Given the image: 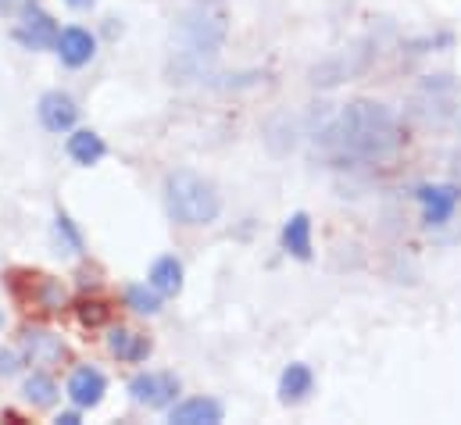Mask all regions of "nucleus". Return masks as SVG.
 <instances>
[{
	"mask_svg": "<svg viewBox=\"0 0 461 425\" xmlns=\"http://www.w3.org/2000/svg\"><path fill=\"white\" fill-rule=\"evenodd\" d=\"M415 197H419L422 214H426V222H429V225H444V222L455 214V208H458L461 186H455V183H440V186H419V190H415Z\"/></svg>",
	"mask_w": 461,
	"mask_h": 425,
	"instance_id": "obj_6",
	"label": "nucleus"
},
{
	"mask_svg": "<svg viewBox=\"0 0 461 425\" xmlns=\"http://www.w3.org/2000/svg\"><path fill=\"white\" fill-rule=\"evenodd\" d=\"M150 286L158 294H179L183 290V265L176 258H158L150 268Z\"/></svg>",
	"mask_w": 461,
	"mask_h": 425,
	"instance_id": "obj_17",
	"label": "nucleus"
},
{
	"mask_svg": "<svg viewBox=\"0 0 461 425\" xmlns=\"http://www.w3.org/2000/svg\"><path fill=\"white\" fill-rule=\"evenodd\" d=\"M54 236H58V243H65L68 254H79V250H83V240H79L76 225H72L65 214H58V222H54Z\"/></svg>",
	"mask_w": 461,
	"mask_h": 425,
	"instance_id": "obj_22",
	"label": "nucleus"
},
{
	"mask_svg": "<svg viewBox=\"0 0 461 425\" xmlns=\"http://www.w3.org/2000/svg\"><path fill=\"white\" fill-rule=\"evenodd\" d=\"M312 136L319 154L333 165H375L393 158L404 143L397 114L379 101H350L337 114H322Z\"/></svg>",
	"mask_w": 461,
	"mask_h": 425,
	"instance_id": "obj_1",
	"label": "nucleus"
},
{
	"mask_svg": "<svg viewBox=\"0 0 461 425\" xmlns=\"http://www.w3.org/2000/svg\"><path fill=\"white\" fill-rule=\"evenodd\" d=\"M451 172H455V186H461V150L455 154V165H451Z\"/></svg>",
	"mask_w": 461,
	"mask_h": 425,
	"instance_id": "obj_25",
	"label": "nucleus"
},
{
	"mask_svg": "<svg viewBox=\"0 0 461 425\" xmlns=\"http://www.w3.org/2000/svg\"><path fill=\"white\" fill-rule=\"evenodd\" d=\"M18 368H22L18 354H14V350H0V379H11V375H18Z\"/></svg>",
	"mask_w": 461,
	"mask_h": 425,
	"instance_id": "obj_23",
	"label": "nucleus"
},
{
	"mask_svg": "<svg viewBox=\"0 0 461 425\" xmlns=\"http://www.w3.org/2000/svg\"><path fill=\"white\" fill-rule=\"evenodd\" d=\"M361 68H365V58H361L357 50H340V54H333V58H326L322 65L312 68V83H315V86H337V83L350 79V76L361 72Z\"/></svg>",
	"mask_w": 461,
	"mask_h": 425,
	"instance_id": "obj_8",
	"label": "nucleus"
},
{
	"mask_svg": "<svg viewBox=\"0 0 461 425\" xmlns=\"http://www.w3.org/2000/svg\"><path fill=\"white\" fill-rule=\"evenodd\" d=\"M94 50H97V40H94L86 29L72 25V29H61V32H58V54H61L65 65H72V68L86 65V61L94 58Z\"/></svg>",
	"mask_w": 461,
	"mask_h": 425,
	"instance_id": "obj_11",
	"label": "nucleus"
},
{
	"mask_svg": "<svg viewBox=\"0 0 461 425\" xmlns=\"http://www.w3.org/2000/svg\"><path fill=\"white\" fill-rule=\"evenodd\" d=\"M108 350L115 354L118 361L136 365V361H143V357L150 354V339L140 336V332H132V329H112V336H108Z\"/></svg>",
	"mask_w": 461,
	"mask_h": 425,
	"instance_id": "obj_14",
	"label": "nucleus"
},
{
	"mask_svg": "<svg viewBox=\"0 0 461 425\" xmlns=\"http://www.w3.org/2000/svg\"><path fill=\"white\" fill-rule=\"evenodd\" d=\"M36 114H40V122H43L50 132H68V129L76 125V118H79V107H76V101H72L68 94L50 90V94L40 97Z\"/></svg>",
	"mask_w": 461,
	"mask_h": 425,
	"instance_id": "obj_7",
	"label": "nucleus"
},
{
	"mask_svg": "<svg viewBox=\"0 0 461 425\" xmlns=\"http://www.w3.org/2000/svg\"><path fill=\"white\" fill-rule=\"evenodd\" d=\"M179 393V379L172 372H140L129 383V397L143 408H168Z\"/></svg>",
	"mask_w": 461,
	"mask_h": 425,
	"instance_id": "obj_4",
	"label": "nucleus"
},
{
	"mask_svg": "<svg viewBox=\"0 0 461 425\" xmlns=\"http://www.w3.org/2000/svg\"><path fill=\"white\" fill-rule=\"evenodd\" d=\"M76 315H79L83 325L97 329V325H104V321L112 319V308H108L104 301H79V304H76Z\"/></svg>",
	"mask_w": 461,
	"mask_h": 425,
	"instance_id": "obj_21",
	"label": "nucleus"
},
{
	"mask_svg": "<svg viewBox=\"0 0 461 425\" xmlns=\"http://www.w3.org/2000/svg\"><path fill=\"white\" fill-rule=\"evenodd\" d=\"M104 390H108V383L97 368H76L68 379V397L76 408H97L104 401Z\"/></svg>",
	"mask_w": 461,
	"mask_h": 425,
	"instance_id": "obj_10",
	"label": "nucleus"
},
{
	"mask_svg": "<svg viewBox=\"0 0 461 425\" xmlns=\"http://www.w3.org/2000/svg\"><path fill=\"white\" fill-rule=\"evenodd\" d=\"M0 321H4V319H0Z\"/></svg>",
	"mask_w": 461,
	"mask_h": 425,
	"instance_id": "obj_27",
	"label": "nucleus"
},
{
	"mask_svg": "<svg viewBox=\"0 0 461 425\" xmlns=\"http://www.w3.org/2000/svg\"><path fill=\"white\" fill-rule=\"evenodd\" d=\"M283 247H286L294 258H301V261L312 258V218L304 212L286 218V225H283Z\"/></svg>",
	"mask_w": 461,
	"mask_h": 425,
	"instance_id": "obj_13",
	"label": "nucleus"
},
{
	"mask_svg": "<svg viewBox=\"0 0 461 425\" xmlns=\"http://www.w3.org/2000/svg\"><path fill=\"white\" fill-rule=\"evenodd\" d=\"M22 350H25V357L32 365H58L68 354L65 343L54 332H47V329H25L22 332Z\"/></svg>",
	"mask_w": 461,
	"mask_h": 425,
	"instance_id": "obj_9",
	"label": "nucleus"
},
{
	"mask_svg": "<svg viewBox=\"0 0 461 425\" xmlns=\"http://www.w3.org/2000/svg\"><path fill=\"white\" fill-rule=\"evenodd\" d=\"M68 158L76 165H97L104 158V140L90 129H79V132L68 136Z\"/></svg>",
	"mask_w": 461,
	"mask_h": 425,
	"instance_id": "obj_15",
	"label": "nucleus"
},
{
	"mask_svg": "<svg viewBox=\"0 0 461 425\" xmlns=\"http://www.w3.org/2000/svg\"><path fill=\"white\" fill-rule=\"evenodd\" d=\"M226 4L222 0H194L179 25H176V40H172V76L186 79H201L212 61L219 58L222 43H226Z\"/></svg>",
	"mask_w": 461,
	"mask_h": 425,
	"instance_id": "obj_2",
	"label": "nucleus"
},
{
	"mask_svg": "<svg viewBox=\"0 0 461 425\" xmlns=\"http://www.w3.org/2000/svg\"><path fill=\"white\" fill-rule=\"evenodd\" d=\"M14 40L29 50H47V47H58V25L47 11L40 7H25L22 11V22L14 29Z\"/></svg>",
	"mask_w": 461,
	"mask_h": 425,
	"instance_id": "obj_5",
	"label": "nucleus"
},
{
	"mask_svg": "<svg viewBox=\"0 0 461 425\" xmlns=\"http://www.w3.org/2000/svg\"><path fill=\"white\" fill-rule=\"evenodd\" d=\"M312 368L308 365H290L286 372H283V379H279V397H283V404H297V401H304L308 393H312Z\"/></svg>",
	"mask_w": 461,
	"mask_h": 425,
	"instance_id": "obj_16",
	"label": "nucleus"
},
{
	"mask_svg": "<svg viewBox=\"0 0 461 425\" xmlns=\"http://www.w3.org/2000/svg\"><path fill=\"white\" fill-rule=\"evenodd\" d=\"M68 7H76V11H86V7H94V0H65Z\"/></svg>",
	"mask_w": 461,
	"mask_h": 425,
	"instance_id": "obj_26",
	"label": "nucleus"
},
{
	"mask_svg": "<svg viewBox=\"0 0 461 425\" xmlns=\"http://www.w3.org/2000/svg\"><path fill=\"white\" fill-rule=\"evenodd\" d=\"M54 422L58 425H79V411H61Z\"/></svg>",
	"mask_w": 461,
	"mask_h": 425,
	"instance_id": "obj_24",
	"label": "nucleus"
},
{
	"mask_svg": "<svg viewBox=\"0 0 461 425\" xmlns=\"http://www.w3.org/2000/svg\"><path fill=\"white\" fill-rule=\"evenodd\" d=\"M176 425H219L222 422V404L212 401V397H190L183 404L172 408V419Z\"/></svg>",
	"mask_w": 461,
	"mask_h": 425,
	"instance_id": "obj_12",
	"label": "nucleus"
},
{
	"mask_svg": "<svg viewBox=\"0 0 461 425\" xmlns=\"http://www.w3.org/2000/svg\"><path fill=\"white\" fill-rule=\"evenodd\" d=\"M25 401L32 404V408H50L54 401H58V386H54V379L50 375H43V372H32L29 379H25Z\"/></svg>",
	"mask_w": 461,
	"mask_h": 425,
	"instance_id": "obj_19",
	"label": "nucleus"
},
{
	"mask_svg": "<svg viewBox=\"0 0 461 425\" xmlns=\"http://www.w3.org/2000/svg\"><path fill=\"white\" fill-rule=\"evenodd\" d=\"M125 304L140 315H158L161 312V294L154 286H129L125 290Z\"/></svg>",
	"mask_w": 461,
	"mask_h": 425,
	"instance_id": "obj_20",
	"label": "nucleus"
},
{
	"mask_svg": "<svg viewBox=\"0 0 461 425\" xmlns=\"http://www.w3.org/2000/svg\"><path fill=\"white\" fill-rule=\"evenodd\" d=\"M29 297H32L36 308H43V312H61V308H65V290H61V283H54L50 276H32Z\"/></svg>",
	"mask_w": 461,
	"mask_h": 425,
	"instance_id": "obj_18",
	"label": "nucleus"
},
{
	"mask_svg": "<svg viewBox=\"0 0 461 425\" xmlns=\"http://www.w3.org/2000/svg\"><path fill=\"white\" fill-rule=\"evenodd\" d=\"M165 204H168V214L183 225H208L222 212V197L215 183L186 168L165 179Z\"/></svg>",
	"mask_w": 461,
	"mask_h": 425,
	"instance_id": "obj_3",
	"label": "nucleus"
}]
</instances>
